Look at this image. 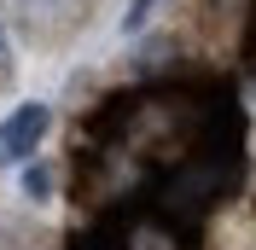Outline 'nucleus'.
Wrapping results in <instances>:
<instances>
[{
	"instance_id": "obj_2",
	"label": "nucleus",
	"mask_w": 256,
	"mask_h": 250,
	"mask_svg": "<svg viewBox=\"0 0 256 250\" xmlns=\"http://www.w3.org/2000/svg\"><path fill=\"white\" fill-rule=\"evenodd\" d=\"M24 192H30V198H47V192H52V174L41 169V163H35V169L24 174Z\"/></svg>"
},
{
	"instance_id": "obj_1",
	"label": "nucleus",
	"mask_w": 256,
	"mask_h": 250,
	"mask_svg": "<svg viewBox=\"0 0 256 250\" xmlns=\"http://www.w3.org/2000/svg\"><path fill=\"white\" fill-rule=\"evenodd\" d=\"M52 110L47 105H18L6 122H0V163H18V157H30L35 146H41V134H47Z\"/></svg>"
},
{
	"instance_id": "obj_4",
	"label": "nucleus",
	"mask_w": 256,
	"mask_h": 250,
	"mask_svg": "<svg viewBox=\"0 0 256 250\" xmlns=\"http://www.w3.org/2000/svg\"><path fill=\"white\" fill-rule=\"evenodd\" d=\"M0 76H6V35H0Z\"/></svg>"
},
{
	"instance_id": "obj_3",
	"label": "nucleus",
	"mask_w": 256,
	"mask_h": 250,
	"mask_svg": "<svg viewBox=\"0 0 256 250\" xmlns=\"http://www.w3.org/2000/svg\"><path fill=\"white\" fill-rule=\"evenodd\" d=\"M152 6H158V0H128V18H122V24H128V30H140L146 18H152Z\"/></svg>"
}]
</instances>
